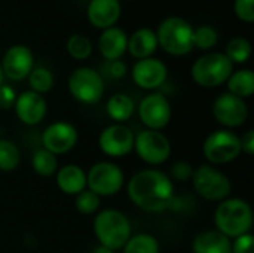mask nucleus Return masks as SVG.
Returning a JSON list of instances; mask_svg holds the SVG:
<instances>
[{
  "label": "nucleus",
  "mask_w": 254,
  "mask_h": 253,
  "mask_svg": "<svg viewBox=\"0 0 254 253\" xmlns=\"http://www.w3.org/2000/svg\"><path fill=\"white\" fill-rule=\"evenodd\" d=\"M127 194L135 207L147 213L170 210L176 198L173 180L158 169H146L132 174L127 185Z\"/></svg>",
  "instance_id": "obj_1"
},
{
  "label": "nucleus",
  "mask_w": 254,
  "mask_h": 253,
  "mask_svg": "<svg viewBox=\"0 0 254 253\" xmlns=\"http://www.w3.org/2000/svg\"><path fill=\"white\" fill-rule=\"evenodd\" d=\"M216 230L225 234L228 239L252 233L253 228V210L252 206L238 197H228L220 201L214 210Z\"/></svg>",
  "instance_id": "obj_2"
},
{
  "label": "nucleus",
  "mask_w": 254,
  "mask_h": 253,
  "mask_svg": "<svg viewBox=\"0 0 254 253\" xmlns=\"http://www.w3.org/2000/svg\"><path fill=\"white\" fill-rule=\"evenodd\" d=\"M94 234L100 246L113 252L121 251L132 236V227L125 213L116 209L100 210L92 222Z\"/></svg>",
  "instance_id": "obj_3"
},
{
  "label": "nucleus",
  "mask_w": 254,
  "mask_h": 253,
  "mask_svg": "<svg viewBox=\"0 0 254 253\" xmlns=\"http://www.w3.org/2000/svg\"><path fill=\"white\" fill-rule=\"evenodd\" d=\"M155 33L158 46L170 55L183 57L193 49V27L182 16L165 18Z\"/></svg>",
  "instance_id": "obj_4"
},
{
  "label": "nucleus",
  "mask_w": 254,
  "mask_h": 253,
  "mask_svg": "<svg viewBox=\"0 0 254 253\" xmlns=\"http://www.w3.org/2000/svg\"><path fill=\"white\" fill-rule=\"evenodd\" d=\"M232 72L234 64L223 52H208L192 64L190 76L202 88H217L226 84Z\"/></svg>",
  "instance_id": "obj_5"
},
{
  "label": "nucleus",
  "mask_w": 254,
  "mask_h": 253,
  "mask_svg": "<svg viewBox=\"0 0 254 253\" xmlns=\"http://www.w3.org/2000/svg\"><path fill=\"white\" fill-rule=\"evenodd\" d=\"M192 185L195 192L207 200V201H216L220 203L231 197L232 192V182L231 179L217 167L211 164H201L193 170L192 176Z\"/></svg>",
  "instance_id": "obj_6"
},
{
  "label": "nucleus",
  "mask_w": 254,
  "mask_h": 253,
  "mask_svg": "<svg viewBox=\"0 0 254 253\" xmlns=\"http://www.w3.org/2000/svg\"><path fill=\"white\" fill-rule=\"evenodd\" d=\"M241 152L240 136L226 128L211 131L202 143V155L207 160V164L214 167L235 161Z\"/></svg>",
  "instance_id": "obj_7"
},
{
  "label": "nucleus",
  "mask_w": 254,
  "mask_h": 253,
  "mask_svg": "<svg viewBox=\"0 0 254 253\" xmlns=\"http://www.w3.org/2000/svg\"><path fill=\"white\" fill-rule=\"evenodd\" d=\"M70 95L82 104H97L104 95V79L91 67H77L68 78Z\"/></svg>",
  "instance_id": "obj_8"
},
{
  "label": "nucleus",
  "mask_w": 254,
  "mask_h": 253,
  "mask_svg": "<svg viewBox=\"0 0 254 253\" xmlns=\"http://www.w3.org/2000/svg\"><path fill=\"white\" fill-rule=\"evenodd\" d=\"M125 174L122 169L112 161H98L86 173V188L100 198L113 197L124 188Z\"/></svg>",
  "instance_id": "obj_9"
},
{
  "label": "nucleus",
  "mask_w": 254,
  "mask_h": 253,
  "mask_svg": "<svg viewBox=\"0 0 254 253\" xmlns=\"http://www.w3.org/2000/svg\"><path fill=\"white\" fill-rule=\"evenodd\" d=\"M134 151L143 163L155 167L168 161L171 142L162 131L144 128L134 139Z\"/></svg>",
  "instance_id": "obj_10"
},
{
  "label": "nucleus",
  "mask_w": 254,
  "mask_h": 253,
  "mask_svg": "<svg viewBox=\"0 0 254 253\" xmlns=\"http://www.w3.org/2000/svg\"><path fill=\"white\" fill-rule=\"evenodd\" d=\"M141 124L147 130L162 131L173 118V109L170 100L158 91H153L141 98L135 107Z\"/></svg>",
  "instance_id": "obj_11"
},
{
  "label": "nucleus",
  "mask_w": 254,
  "mask_h": 253,
  "mask_svg": "<svg viewBox=\"0 0 254 253\" xmlns=\"http://www.w3.org/2000/svg\"><path fill=\"white\" fill-rule=\"evenodd\" d=\"M213 116L214 119L225 127L226 130L238 128L246 124L249 118V106L246 100L231 94V92H222L214 101H213Z\"/></svg>",
  "instance_id": "obj_12"
},
{
  "label": "nucleus",
  "mask_w": 254,
  "mask_h": 253,
  "mask_svg": "<svg viewBox=\"0 0 254 253\" xmlns=\"http://www.w3.org/2000/svg\"><path fill=\"white\" fill-rule=\"evenodd\" d=\"M135 134L125 124H112L98 136L100 151L110 158H122L134 151Z\"/></svg>",
  "instance_id": "obj_13"
},
{
  "label": "nucleus",
  "mask_w": 254,
  "mask_h": 253,
  "mask_svg": "<svg viewBox=\"0 0 254 253\" xmlns=\"http://www.w3.org/2000/svg\"><path fill=\"white\" fill-rule=\"evenodd\" d=\"M79 142L77 128L67 121H55L42 133V148L54 155L70 152Z\"/></svg>",
  "instance_id": "obj_14"
},
{
  "label": "nucleus",
  "mask_w": 254,
  "mask_h": 253,
  "mask_svg": "<svg viewBox=\"0 0 254 253\" xmlns=\"http://www.w3.org/2000/svg\"><path fill=\"white\" fill-rule=\"evenodd\" d=\"M131 78L138 88L155 91L165 84L168 78V69L162 60L149 57L144 60H137V63L132 66Z\"/></svg>",
  "instance_id": "obj_15"
},
{
  "label": "nucleus",
  "mask_w": 254,
  "mask_h": 253,
  "mask_svg": "<svg viewBox=\"0 0 254 253\" xmlns=\"http://www.w3.org/2000/svg\"><path fill=\"white\" fill-rule=\"evenodd\" d=\"M4 78L13 82H21L28 78L34 67V57L28 46L12 45L3 55L0 63Z\"/></svg>",
  "instance_id": "obj_16"
},
{
  "label": "nucleus",
  "mask_w": 254,
  "mask_h": 253,
  "mask_svg": "<svg viewBox=\"0 0 254 253\" xmlns=\"http://www.w3.org/2000/svg\"><path fill=\"white\" fill-rule=\"evenodd\" d=\"M13 110H15L16 118L24 125L34 127L45 119L48 104L43 95L28 89L16 95Z\"/></svg>",
  "instance_id": "obj_17"
},
{
  "label": "nucleus",
  "mask_w": 254,
  "mask_h": 253,
  "mask_svg": "<svg viewBox=\"0 0 254 253\" xmlns=\"http://www.w3.org/2000/svg\"><path fill=\"white\" fill-rule=\"evenodd\" d=\"M88 21L100 30L115 27L121 16L119 0H91L86 9Z\"/></svg>",
  "instance_id": "obj_18"
},
{
  "label": "nucleus",
  "mask_w": 254,
  "mask_h": 253,
  "mask_svg": "<svg viewBox=\"0 0 254 253\" xmlns=\"http://www.w3.org/2000/svg\"><path fill=\"white\" fill-rule=\"evenodd\" d=\"M128 48V36L119 27H110L101 31L98 37V51L106 61L121 60Z\"/></svg>",
  "instance_id": "obj_19"
},
{
  "label": "nucleus",
  "mask_w": 254,
  "mask_h": 253,
  "mask_svg": "<svg viewBox=\"0 0 254 253\" xmlns=\"http://www.w3.org/2000/svg\"><path fill=\"white\" fill-rule=\"evenodd\" d=\"M55 179L58 189L65 195L76 197L79 192L86 189V171L77 164H65L58 167Z\"/></svg>",
  "instance_id": "obj_20"
},
{
  "label": "nucleus",
  "mask_w": 254,
  "mask_h": 253,
  "mask_svg": "<svg viewBox=\"0 0 254 253\" xmlns=\"http://www.w3.org/2000/svg\"><path fill=\"white\" fill-rule=\"evenodd\" d=\"M156 49H158V37L156 33L149 27H141L128 37L127 51L135 60L149 58L156 52Z\"/></svg>",
  "instance_id": "obj_21"
},
{
  "label": "nucleus",
  "mask_w": 254,
  "mask_h": 253,
  "mask_svg": "<svg viewBox=\"0 0 254 253\" xmlns=\"http://www.w3.org/2000/svg\"><path fill=\"white\" fill-rule=\"evenodd\" d=\"M192 253H232L231 239L217 230L201 231L192 240Z\"/></svg>",
  "instance_id": "obj_22"
},
{
  "label": "nucleus",
  "mask_w": 254,
  "mask_h": 253,
  "mask_svg": "<svg viewBox=\"0 0 254 253\" xmlns=\"http://www.w3.org/2000/svg\"><path fill=\"white\" fill-rule=\"evenodd\" d=\"M106 112L115 124H125L135 113V101L128 94H113L106 103Z\"/></svg>",
  "instance_id": "obj_23"
},
{
  "label": "nucleus",
  "mask_w": 254,
  "mask_h": 253,
  "mask_svg": "<svg viewBox=\"0 0 254 253\" xmlns=\"http://www.w3.org/2000/svg\"><path fill=\"white\" fill-rule=\"evenodd\" d=\"M228 92L246 100L254 94V73L250 69H240L232 72L226 81Z\"/></svg>",
  "instance_id": "obj_24"
},
{
  "label": "nucleus",
  "mask_w": 254,
  "mask_h": 253,
  "mask_svg": "<svg viewBox=\"0 0 254 253\" xmlns=\"http://www.w3.org/2000/svg\"><path fill=\"white\" fill-rule=\"evenodd\" d=\"M124 253H159L161 246L155 236L147 233H138L131 236L125 246L122 248Z\"/></svg>",
  "instance_id": "obj_25"
},
{
  "label": "nucleus",
  "mask_w": 254,
  "mask_h": 253,
  "mask_svg": "<svg viewBox=\"0 0 254 253\" xmlns=\"http://www.w3.org/2000/svg\"><path fill=\"white\" fill-rule=\"evenodd\" d=\"M31 167H33L36 174H39L42 177H51L58 170L57 155H54L49 151L40 148L31 157Z\"/></svg>",
  "instance_id": "obj_26"
},
{
  "label": "nucleus",
  "mask_w": 254,
  "mask_h": 253,
  "mask_svg": "<svg viewBox=\"0 0 254 253\" xmlns=\"http://www.w3.org/2000/svg\"><path fill=\"white\" fill-rule=\"evenodd\" d=\"M223 54L232 64H244L252 55V43L246 37H234L228 42Z\"/></svg>",
  "instance_id": "obj_27"
},
{
  "label": "nucleus",
  "mask_w": 254,
  "mask_h": 253,
  "mask_svg": "<svg viewBox=\"0 0 254 253\" xmlns=\"http://www.w3.org/2000/svg\"><path fill=\"white\" fill-rule=\"evenodd\" d=\"M21 154L18 146L9 139H0V171L10 173L18 169Z\"/></svg>",
  "instance_id": "obj_28"
},
{
  "label": "nucleus",
  "mask_w": 254,
  "mask_h": 253,
  "mask_svg": "<svg viewBox=\"0 0 254 253\" xmlns=\"http://www.w3.org/2000/svg\"><path fill=\"white\" fill-rule=\"evenodd\" d=\"M27 79H28L30 89L40 95L49 92L54 86V75L48 67H42V66L33 67Z\"/></svg>",
  "instance_id": "obj_29"
},
{
  "label": "nucleus",
  "mask_w": 254,
  "mask_h": 253,
  "mask_svg": "<svg viewBox=\"0 0 254 253\" xmlns=\"http://www.w3.org/2000/svg\"><path fill=\"white\" fill-rule=\"evenodd\" d=\"M67 52L74 60H86L92 54V42L83 34H73L67 40Z\"/></svg>",
  "instance_id": "obj_30"
},
{
  "label": "nucleus",
  "mask_w": 254,
  "mask_h": 253,
  "mask_svg": "<svg viewBox=\"0 0 254 253\" xmlns=\"http://www.w3.org/2000/svg\"><path fill=\"white\" fill-rule=\"evenodd\" d=\"M219 33L211 25H199L198 28H193V48H198L201 51H208L217 45Z\"/></svg>",
  "instance_id": "obj_31"
},
{
  "label": "nucleus",
  "mask_w": 254,
  "mask_h": 253,
  "mask_svg": "<svg viewBox=\"0 0 254 253\" xmlns=\"http://www.w3.org/2000/svg\"><path fill=\"white\" fill-rule=\"evenodd\" d=\"M101 204V198L94 194L92 191H89L88 188L83 189L82 192H79L74 197V207L80 215H94L98 212Z\"/></svg>",
  "instance_id": "obj_32"
},
{
  "label": "nucleus",
  "mask_w": 254,
  "mask_h": 253,
  "mask_svg": "<svg viewBox=\"0 0 254 253\" xmlns=\"http://www.w3.org/2000/svg\"><path fill=\"white\" fill-rule=\"evenodd\" d=\"M193 166L188 161H176L170 169V179L177 182H188L193 176Z\"/></svg>",
  "instance_id": "obj_33"
},
{
  "label": "nucleus",
  "mask_w": 254,
  "mask_h": 253,
  "mask_svg": "<svg viewBox=\"0 0 254 253\" xmlns=\"http://www.w3.org/2000/svg\"><path fill=\"white\" fill-rule=\"evenodd\" d=\"M232 253H254V236L252 233L238 236L231 240Z\"/></svg>",
  "instance_id": "obj_34"
},
{
  "label": "nucleus",
  "mask_w": 254,
  "mask_h": 253,
  "mask_svg": "<svg viewBox=\"0 0 254 253\" xmlns=\"http://www.w3.org/2000/svg\"><path fill=\"white\" fill-rule=\"evenodd\" d=\"M234 10L243 22L250 24L254 21V0H235Z\"/></svg>",
  "instance_id": "obj_35"
},
{
  "label": "nucleus",
  "mask_w": 254,
  "mask_h": 253,
  "mask_svg": "<svg viewBox=\"0 0 254 253\" xmlns=\"http://www.w3.org/2000/svg\"><path fill=\"white\" fill-rule=\"evenodd\" d=\"M16 95L18 94L13 89V86H10L7 84H1L0 85V109H3V110L13 109Z\"/></svg>",
  "instance_id": "obj_36"
},
{
  "label": "nucleus",
  "mask_w": 254,
  "mask_h": 253,
  "mask_svg": "<svg viewBox=\"0 0 254 253\" xmlns=\"http://www.w3.org/2000/svg\"><path fill=\"white\" fill-rule=\"evenodd\" d=\"M104 72L107 76L113 78V79H121L127 75V64L121 60H115V61H106L104 66Z\"/></svg>",
  "instance_id": "obj_37"
},
{
  "label": "nucleus",
  "mask_w": 254,
  "mask_h": 253,
  "mask_svg": "<svg viewBox=\"0 0 254 253\" xmlns=\"http://www.w3.org/2000/svg\"><path fill=\"white\" fill-rule=\"evenodd\" d=\"M241 140V151L246 155H253L254 154V131L253 130H247L243 136H240Z\"/></svg>",
  "instance_id": "obj_38"
},
{
  "label": "nucleus",
  "mask_w": 254,
  "mask_h": 253,
  "mask_svg": "<svg viewBox=\"0 0 254 253\" xmlns=\"http://www.w3.org/2000/svg\"><path fill=\"white\" fill-rule=\"evenodd\" d=\"M94 253H115L113 251H110V249H107V248H104V246H97L95 249H94Z\"/></svg>",
  "instance_id": "obj_39"
},
{
  "label": "nucleus",
  "mask_w": 254,
  "mask_h": 253,
  "mask_svg": "<svg viewBox=\"0 0 254 253\" xmlns=\"http://www.w3.org/2000/svg\"><path fill=\"white\" fill-rule=\"evenodd\" d=\"M4 79H6V78H4L3 69H1V66H0V85H1V84H4Z\"/></svg>",
  "instance_id": "obj_40"
}]
</instances>
